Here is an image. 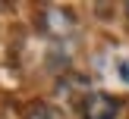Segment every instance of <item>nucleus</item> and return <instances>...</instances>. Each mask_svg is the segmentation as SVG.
<instances>
[{
  "instance_id": "f03ea898",
  "label": "nucleus",
  "mask_w": 129,
  "mask_h": 119,
  "mask_svg": "<svg viewBox=\"0 0 129 119\" xmlns=\"http://www.w3.org/2000/svg\"><path fill=\"white\" fill-rule=\"evenodd\" d=\"M28 119H57V116L47 110V106H38V110H31V116H28Z\"/></svg>"
},
{
  "instance_id": "f257e3e1",
  "label": "nucleus",
  "mask_w": 129,
  "mask_h": 119,
  "mask_svg": "<svg viewBox=\"0 0 129 119\" xmlns=\"http://www.w3.org/2000/svg\"><path fill=\"white\" fill-rule=\"evenodd\" d=\"M120 116V100L107 94H94L85 103V119H117Z\"/></svg>"
}]
</instances>
